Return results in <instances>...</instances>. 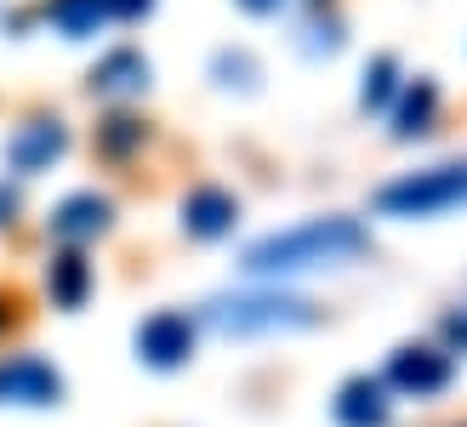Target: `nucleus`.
Here are the masks:
<instances>
[{
    "instance_id": "f03ea898",
    "label": "nucleus",
    "mask_w": 467,
    "mask_h": 427,
    "mask_svg": "<svg viewBox=\"0 0 467 427\" xmlns=\"http://www.w3.org/2000/svg\"><path fill=\"white\" fill-rule=\"evenodd\" d=\"M370 205L382 217H445V211H462L467 205V160L428 165V172H410L400 182H382Z\"/></svg>"
},
{
    "instance_id": "aec40b11",
    "label": "nucleus",
    "mask_w": 467,
    "mask_h": 427,
    "mask_svg": "<svg viewBox=\"0 0 467 427\" xmlns=\"http://www.w3.org/2000/svg\"><path fill=\"white\" fill-rule=\"evenodd\" d=\"M240 6H245V12H256V17H263V12H279V6H285V0H240Z\"/></svg>"
},
{
    "instance_id": "1a4fd4ad",
    "label": "nucleus",
    "mask_w": 467,
    "mask_h": 427,
    "mask_svg": "<svg viewBox=\"0 0 467 427\" xmlns=\"http://www.w3.org/2000/svg\"><path fill=\"white\" fill-rule=\"evenodd\" d=\"M68 149V137L57 120H35V126H23L12 142H6V160H12V172H46L57 154Z\"/></svg>"
},
{
    "instance_id": "9b49d317",
    "label": "nucleus",
    "mask_w": 467,
    "mask_h": 427,
    "mask_svg": "<svg viewBox=\"0 0 467 427\" xmlns=\"http://www.w3.org/2000/svg\"><path fill=\"white\" fill-rule=\"evenodd\" d=\"M149 86V57L120 46V52H109L98 68H91V91H103V98H131V91Z\"/></svg>"
},
{
    "instance_id": "20e7f679",
    "label": "nucleus",
    "mask_w": 467,
    "mask_h": 427,
    "mask_svg": "<svg viewBox=\"0 0 467 427\" xmlns=\"http://www.w3.org/2000/svg\"><path fill=\"white\" fill-rule=\"evenodd\" d=\"M137 353H143V365H154V370L182 365L194 353V325H189V314H177V307L149 314L143 325H137Z\"/></svg>"
},
{
    "instance_id": "6ab92c4d",
    "label": "nucleus",
    "mask_w": 467,
    "mask_h": 427,
    "mask_svg": "<svg viewBox=\"0 0 467 427\" xmlns=\"http://www.w3.org/2000/svg\"><path fill=\"white\" fill-rule=\"evenodd\" d=\"M445 337L456 348H467V307H456V314H445Z\"/></svg>"
},
{
    "instance_id": "dca6fc26",
    "label": "nucleus",
    "mask_w": 467,
    "mask_h": 427,
    "mask_svg": "<svg viewBox=\"0 0 467 427\" xmlns=\"http://www.w3.org/2000/svg\"><path fill=\"white\" fill-rule=\"evenodd\" d=\"M137 137H143V126H137V120H109V137L103 142H109V149H131Z\"/></svg>"
},
{
    "instance_id": "6e6552de",
    "label": "nucleus",
    "mask_w": 467,
    "mask_h": 427,
    "mask_svg": "<svg viewBox=\"0 0 467 427\" xmlns=\"http://www.w3.org/2000/svg\"><path fill=\"white\" fill-rule=\"evenodd\" d=\"M109 228V200L103 194H68L57 211H52V234L63 245H80V240H98Z\"/></svg>"
},
{
    "instance_id": "9d476101",
    "label": "nucleus",
    "mask_w": 467,
    "mask_h": 427,
    "mask_svg": "<svg viewBox=\"0 0 467 427\" xmlns=\"http://www.w3.org/2000/svg\"><path fill=\"white\" fill-rule=\"evenodd\" d=\"M234 217H240V205H234V194H223V188H194V194L182 200V228H189L194 240H217V234L234 228Z\"/></svg>"
},
{
    "instance_id": "423d86ee",
    "label": "nucleus",
    "mask_w": 467,
    "mask_h": 427,
    "mask_svg": "<svg viewBox=\"0 0 467 427\" xmlns=\"http://www.w3.org/2000/svg\"><path fill=\"white\" fill-rule=\"evenodd\" d=\"M388 382L393 388H405V393H416V399H428V393H439L451 382V353H439V348H400L393 353V365H388Z\"/></svg>"
},
{
    "instance_id": "39448f33",
    "label": "nucleus",
    "mask_w": 467,
    "mask_h": 427,
    "mask_svg": "<svg viewBox=\"0 0 467 427\" xmlns=\"http://www.w3.org/2000/svg\"><path fill=\"white\" fill-rule=\"evenodd\" d=\"M63 399V376L52 365H40V359H6L0 365V405H57Z\"/></svg>"
},
{
    "instance_id": "0eeeda50",
    "label": "nucleus",
    "mask_w": 467,
    "mask_h": 427,
    "mask_svg": "<svg viewBox=\"0 0 467 427\" xmlns=\"http://www.w3.org/2000/svg\"><path fill=\"white\" fill-rule=\"evenodd\" d=\"M337 422L342 427H388V388L377 376H348L337 388Z\"/></svg>"
},
{
    "instance_id": "4468645a",
    "label": "nucleus",
    "mask_w": 467,
    "mask_h": 427,
    "mask_svg": "<svg viewBox=\"0 0 467 427\" xmlns=\"http://www.w3.org/2000/svg\"><path fill=\"white\" fill-rule=\"evenodd\" d=\"M86 285H91L86 263H80L75 251H63L57 263H52V302H57V307H80V302H86Z\"/></svg>"
},
{
    "instance_id": "a211bd4d",
    "label": "nucleus",
    "mask_w": 467,
    "mask_h": 427,
    "mask_svg": "<svg viewBox=\"0 0 467 427\" xmlns=\"http://www.w3.org/2000/svg\"><path fill=\"white\" fill-rule=\"evenodd\" d=\"M154 0H109V17H120V23H137V17H149Z\"/></svg>"
},
{
    "instance_id": "ddd939ff",
    "label": "nucleus",
    "mask_w": 467,
    "mask_h": 427,
    "mask_svg": "<svg viewBox=\"0 0 467 427\" xmlns=\"http://www.w3.org/2000/svg\"><path fill=\"white\" fill-rule=\"evenodd\" d=\"M433 109H439L433 80H416V86L405 91L400 114H393V137H422V131H428V120H433Z\"/></svg>"
},
{
    "instance_id": "f3484780",
    "label": "nucleus",
    "mask_w": 467,
    "mask_h": 427,
    "mask_svg": "<svg viewBox=\"0 0 467 427\" xmlns=\"http://www.w3.org/2000/svg\"><path fill=\"white\" fill-rule=\"evenodd\" d=\"M217 75H240V86H256L251 57H234V52H223V57H217Z\"/></svg>"
},
{
    "instance_id": "7ed1b4c3",
    "label": "nucleus",
    "mask_w": 467,
    "mask_h": 427,
    "mask_svg": "<svg viewBox=\"0 0 467 427\" xmlns=\"http://www.w3.org/2000/svg\"><path fill=\"white\" fill-rule=\"evenodd\" d=\"M205 319H212L217 337H263V330H302V325H314V302L279 297V291H256V297L212 302Z\"/></svg>"
},
{
    "instance_id": "f8f14e48",
    "label": "nucleus",
    "mask_w": 467,
    "mask_h": 427,
    "mask_svg": "<svg viewBox=\"0 0 467 427\" xmlns=\"http://www.w3.org/2000/svg\"><path fill=\"white\" fill-rule=\"evenodd\" d=\"M46 17H52L68 40H86V35H98L109 23V0H52Z\"/></svg>"
},
{
    "instance_id": "2eb2a0df",
    "label": "nucleus",
    "mask_w": 467,
    "mask_h": 427,
    "mask_svg": "<svg viewBox=\"0 0 467 427\" xmlns=\"http://www.w3.org/2000/svg\"><path fill=\"white\" fill-rule=\"evenodd\" d=\"M393 91H400V63H393L388 52H382V57H370L365 86H359V103H365V109H388Z\"/></svg>"
},
{
    "instance_id": "f257e3e1",
    "label": "nucleus",
    "mask_w": 467,
    "mask_h": 427,
    "mask_svg": "<svg viewBox=\"0 0 467 427\" xmlns=\"http://www.w3.org/2000/svg\"><path fill=\"white\" fill-rule=\"evenodd\" d=\"M365 251H370V234L354 217H314V223L251 240L240 251V268L251 279H285V274H308V268H342Z\"/></svg>"
}]
</instances>
